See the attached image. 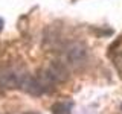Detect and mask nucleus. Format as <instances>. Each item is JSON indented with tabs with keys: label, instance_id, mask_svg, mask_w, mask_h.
<instances>
[{
	"label": "nucleus",
	"instance_id": "f257e3e1",
	"mask_svg": "<svg viewBox=\"0 0 122 114\" xmlns=\"http://www.w3.org/2000/svg\"><path fill=\"white\" fill-rule=\"evenodd\" d=\"M29 75L23 68L17 67H3L0 68V87L6 90L23 88Z\"/></svg>",
	"mask_w": 122,
	"mask_h": 114
},
{
	"label": "nucleus",
	"instance_id": "f03ea898",
	"mask_svg": "<svg viewBox=\"0 0 122 114\" xmlns=\"http://www.w3.org/2000/svg\"><path fill=\"white\" fill-rule=\"evenodd\" d=\"M87 59V50L81 43H72L66 50V61L69 66L78 67Z\"/></svg>",
	"mask_w": 122,
	"mask_h": 114
},
{
	"label": "nucleus",
	"instance_id": "7ed1b4c3",
	"mask_svg": "<svg viewBox=\"0 0 122 114\" xmlns=\"http://www.w3.org/2000/svg\"><path fill=\"white\" fill-rule=\"evenodd\" d=\"M73 102L72 100H60L52 105V114H72Z\"/></svg>",
	"mask_w": 122,
	"mask_h": 114
},
{
	"label": "nucleus",
	"instance_id": "20e7f679",
	"mask_svg": "<svg viewBox=\"0 0 122 114\" xmlns=\"http://www.w3.org/2000/svg\"><path fill=\"white\" fill-rule=\"evenodd\" d=\"M3 26H5V21H3V20H2V18H0V30H2V29H3Z\"/></svg>",
	"mask_w": 122,
	"mask_h": 114
},
{
	"label": "nucleus",
	"instance_id": "39448f33",
	"mask_svg": "<svg viewBox=\"0 0 122 114\" xmlns=\"http://www.w3.org/2000/svg\"><path fill=\"white\" fill-rule=\"evenodd\" d=\"M25 114H40V113H37V111H28V113H25Z\"/></svg>",
	"mask_w": 122,
	"mask_h": 114
}]
</instances>
